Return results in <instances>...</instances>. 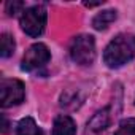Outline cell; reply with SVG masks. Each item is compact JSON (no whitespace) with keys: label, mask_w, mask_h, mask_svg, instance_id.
Listing matches in <instances>:
<instances>
[{"label":"cell","mask_w":135,"mask_h":135,"mask_svg":"<svg viewBox=\"0 0 135 135\" xmlns=\"http://www.w3.org/2000/svg\"><path fill=\"white\" fill-rule=\"evenodd\" d=\"M114 135H135V118L122 119Z\"/></svg>","instance_id":"obj_11"},{"label":"cell","mask_w":135,"mask_h":135,"mask_svg":"<svg viewBox=\"0 0 135 135\" xmlns=\"http://www.w3.org/2000/svg\"><path fill=\"white\" fill-rule=\"evenodd\" d=\"M116 11L114 10H105V11H102V13H99V15H95L94 16V19H92V27L95 29V30H105L113 21H116Z\"/></svg>","instance_id":"obj_8"},{"label":"cell","mask_w":135,"mask_h":135,"mask_svg":"<svg viewBox=\"0 0 135 135\" xmlns=\"http://www.w3.org/2000/svg\"><path fill=\"white\" fill-rule=\"evenodd\" d=\"M70 57L78 65H91L95 60V40L92 35H76L70 43Z\"/></svg>","instance_id":"obj_2"},{"label":"cell","mask_w":135,"mask_h":135,"mask_svg":"<svg viewBox=\"0 0 135 135\" xmlns=\"http://www.w3.org/2000/svg\"><path fill=\"white\" fill-rule=\"evenodd\" d=\"M26 88L24 83L15 78H3L0 81V102L2 108H10L13 105H19L24 102Z\"/></svg>","instance_id":"obj_4"},{"label":"cell","mask_w":135,"mask_h":135,"mask_svg":"<svg viewBox=\"0 0 135 135\" xmlns=\"http://www.w3.org/2000/svg\"><path fill=\"white\" fill-rule=\"evenodd\" d=\"M16 135H43L41 129L37 126L35 119L27 116V118H22L18 126H16Z\"/></svg>","instance_id":"obj_7"},{"label":"cell","mask_w":135,"mask_h":135,"mask_svg":"<svg viewBox=\"0 0 135 135\" xmlns=\"http://www.w3.org/2000/svg\"><path fill=\"white\" fill-rule=\"evenodd\" d=\"M15 48H16L15 38L10 33H2V37H0V56H2V57L13 56Z\"/></svg>","instance_id":"obj_10"},{"label":"cell","mask_w":135,"mask_h":135,"mask_svg":"<svg viewBox=\"0 0 135 135\" xmlns=\"http://www.w3.org/2000/svg\"><path fill=\"white\" fill-rule=\"evenodd\" d=\"M46 19H48V13L45 7L33 5L24 10V13L19 18V24H21V29L29 37H40L45 32Z\"/></svg>","instance_id":"obj_3"},{"label":"cell","mask_w":135,"mask_h":135,"mask_svg":"<svg viewBox=\"0 0 135 135\" xmlns=\"http://www.w3.org/2000/svg\"><path fill=\"white\" fill-rule=\"evenodd\" d=\"M108 108H103L100 111H97L92 119L89 121V127L95 132H100V130H105L108 126H110V114H108Z\"/></svg>","instance_id":"obj_9"},{"label":"cell","mask_w":135,"mask_h":135,"mask_svg":"<svg viewBox=\"0 0 135 135\" xmlns=\"http://www.w3.org/2000/svg\"><path fill=\"white\" fill-rule=\"evenodd\" d=\"M5 8H7V13H8L10 16H15V15H18V13H21V15L24 13V10H22V8H24V3H22V2H15V0H13V2H8V3H7Z\"/></svg>","instance_id":"obj_12"},{"label":"cell","mask_w":135,"mask_h":135,"mask_svg":"<svg viewBox=\"0 0 135 135\" xmlns=\"http://www.w3.org/2000/svg\"><path fill=\"white\" fill-rule=\"evenodd\" d=\"M52 135H76V122L67 114H59L52 124Z\"/></svg>","instance_id":"obj_6"},{"label":"cell","mask_w":135,"mask_h":135,"mask_svg":"<svg viewBox=\"0 0 135 135\" xmlns=\"http://www.w3.org/2000/svg\"><path fill=\"white\" fill-rule=\"evenodd\" d=\"M49 59H51V52H49L48 46L43 45V43H35L26 51V54L22 57V62H21L22 64L21 69L26 70V72L38 70L49 62Z\"/></svg>","instance_id":"obj_5"},{"label":"cell","mask_w":135,"mask_h":135,"mask_svg":"<svg viewBox=\"0 0 135 135\" xmlns=\"http://www.w3.org/2000/svg\"><path fill=\"white\" fill-rule=\"evenodd\" d=\"M135 57V35L119 33L116 35L103 51V60L110 69H118Z\"/></svg>","instance_id":"obj_1"},{"label":"cell","mask_w":135,"mask_h":135,"mask_svg":"<svg viewBox=\"0 0 135 135\" xmlns=\"http://www.w3.org/2000/svg\"><path fill=\"white\" fill-rule=\"evenodd\" d=\"M7 129H8V121H7V118L3 116V129H2V130H3V132H7Z\"/></svg>","instance_id":"obj_13"}]
</instances>
